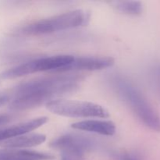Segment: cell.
Returning <instances> with one entry per match:
<instances>
[{"label": "cell", "instance_id": "10", "mask_svg": "<svg viewBox=\"0 0 160 160\" xmlns=\"http://www.w3.org/2000/svg\"><path fill=\"white\" fill-rule=\"evenodd\" d=\"M52 155L26 149H0V160H52Z\"/></svg>", "mask_w": 160, "mask_h": 160}, {"label": "cell", "instance_id": "3", "mask_svg": "<svg viewBox=\"0 0 160 160\" xmlns=\"http://www.w3.org/2000/svg\"><path fill=\"white\" fill-rule=\"evenodd\" d=\"M90 20V13L84 9H75L48 18L34 21L17 30L22 35H41L84 26Z\"/></svg>", "mask_w": 160, "mask_h": 160}, {"label": "cell", "instance_id": "13", "mask_svg": "<svg viewBox=\"0 0 160 160\" xmlns=\"http://www.w3.org/2000/svg\"><path fill=\"white\" fill-rule=\"evenodd\" d=\"M61 160H84V154L77 152H61Z\"/></svg>", "mask_w": 160, "mask_h": 160}, {"label": "cell", "instance_id": "15", "mask_svg": "<svg viewBox=\"0 0 160 160\" xmlns=\"http://www.w3.org/2000/svg\"><path fill=\"white\" fill-rule=\"evenodd\" d=\"M114 156L117 160H138L137 156L130 152L116 153Z\"/></svg>", "mask_w": 160, "mask_h": 160}, {"label": "cell", "instance_id": "4", "mask_svg": "<svg viewBox=\"0 0 160 160\" xmlns=\"http://www.w3.org/2000/svg\"><path fill=\"white\" fill-rule=\"evenodd\" d=\"M52 113L72 118H101L109 117V111L97 103L80 100L54 99L46 103Z\"/></svg>", "mask_w": 160, "mask_h": 160}, {"label": "cell", "instance_id": "5", "mask_svg": "<svg viewBox=\"0 0 160 160\" xmlns=\"http://www.w3.org/2000/svg\"><path fill=\"white\" fill-rule=\"evenodd\" d=\"M70 55H57L45 56L25 62L3 72L1 77L4 79H14L32 73L43 71L59 72L73 60Z\"/></svg>", "mask_w": 160, "mask_h": 160}, {"label": "cell", "instance_id": "16", "mask_svg": "<svg viewBox=\"0 0 160 160\" xmlns=\"http://www.w3.org/2000/svg\"><path fill=\"white\" fill-rule=\"evenodd\" d=\"M10 99V96L9 95H0V106L9 102Z\"/></svg>", "mask_w": 160, "mask_h": 160}, {"label": "cell", "instance_id": "12", "mask_svg": "<svg viewBox=\"0 0 160 160\" xmlns=\"http://www.w3.org/2000/svg\"><path fill=\"white\" fill-rule=\"evenodd\" d=\"M111 4L119 12L128 15L138 16L143 12V4L139 1H116Z\"/></svg>", "mask_w": 160, "mask_h": 160}, {"label": "cell", "instance_id": "17", "mask_svg": "<svg viewBox=\"0 0 160 160\" xmlns=\"http://www.w3.org/2000/svg\"><path fill=\"white\" fill-rule=\"evenodd\" d=\"M10 117L7 115H0V125L3 124V123H7L9 120Z\"/></svg>", "mask_w": 160, "mask_h": 160}, {"label": "cell", "instance_id": "8", "mask_svg": "<svg viewBox=\"0 0 160 160\" xmlns=\"http://www.w3.org/2000/svg\"><path fill=\"white\" fill-rule=\"evenodd\" d=\"M48 117H40L21 122L10 127L0 128V143L31 133L48 122Z\"/></svg>", "mask_w": 160, "mask_h": 160}, {"label": "cell", "instance_id": "6", "mask_svg": "<svg viewBox=\"0 0 160 160\" xmlns=\"http://www.w3.org/2000/svg\"><path fill=\"white\" fill-rule=\"evenodd\" d=\"M97 146V142L87 136L77 134H66L54 139L50 147L60 152H77L84 154Z\"/></svg>", "mask_w": 160, "mask_h": 160}, {"label": "cell", "instance_id": "1", "mask_svg": "<svg viewBox=\"0 0 160 160\" xmlns=\"http://www.w3.org/2000/svg\"><path fill=\"white\" fill-rule=\"evenodd\" d=\"M83 78L78 74H61L45 77L22 83L12 92L9 107L22 111L48 102L79 88Z\"/></svg>", "mask_w": 160, "mask_h": 160}, {"label": "cell", "instance_id": "2", "mask_svg": "<svg viewBox=\"0 0 160 160\" xmlns=\"http://www.w3.org/2000/svg\"><path fill=\"white\" fill-rule=\"evenodd\" d=\"M106 81L111 90L129 107L141 123L151 131L160 132L159 114L134 82L119 73L110 74Z\"/></svg>", "mask_w": 160, "mask_h": 160}, {"label": "cell", "instance_id": "9", "mask_svg": "<svg viewBox=\"0 0 160 160\" xmlns=\"http://www.w3.org/2000/svg\"><path fill=\"white\" fill-rule=\"evenodd\" d=\"M72 128L78 131H86L103 136H112L117 127L112 121L106 120H85L72 123Z\"/></svg>", "mask_w": 160, "mask_h": 160}, {"label": "cell", "instance_id": "7", "mask_svg": "<svg viewBox=\"0 0 160 160\" xmlns=\"http://www.w3.org/2000/svg\"><path fill=\"white\" fill-rule=\"evenodd\" d=\"M114 59L106 56H80L66 67L59 70L60 73L72 71H95L109 68L114 65Z\"/></svg>", "mask_w": 160, "mask_h": 160}, {"label": "cell", "instance_id": "11", "mask_svg": "<svg viewBox=\"0 0 160 160\" xmlns=\"http://www.w3.org/2000/svg\"><path fill=\"white\" fill-rule=\"evenodd\" d=\"M46 140V136L42 134H23L15 138L6 141L2 142V146L5 148H14V149H22L26 148H32L42 145Z\"/></svg>", "mask_w": 160, "mask_h": 160}, {"label": "cell", "instance_id": "14", "mask_svg": "<svg viewBox=\"0 0 160 160\" xmlns=\"http://www.w3.org/2000/svg\"><path fill=\"white\" fill-rule=\"evenodd\" d=\"M152 79L160 96V64L155 66L152 70Z\"/></svg>", "mask_w": 160, "mask_h": 160}]
</instances>
